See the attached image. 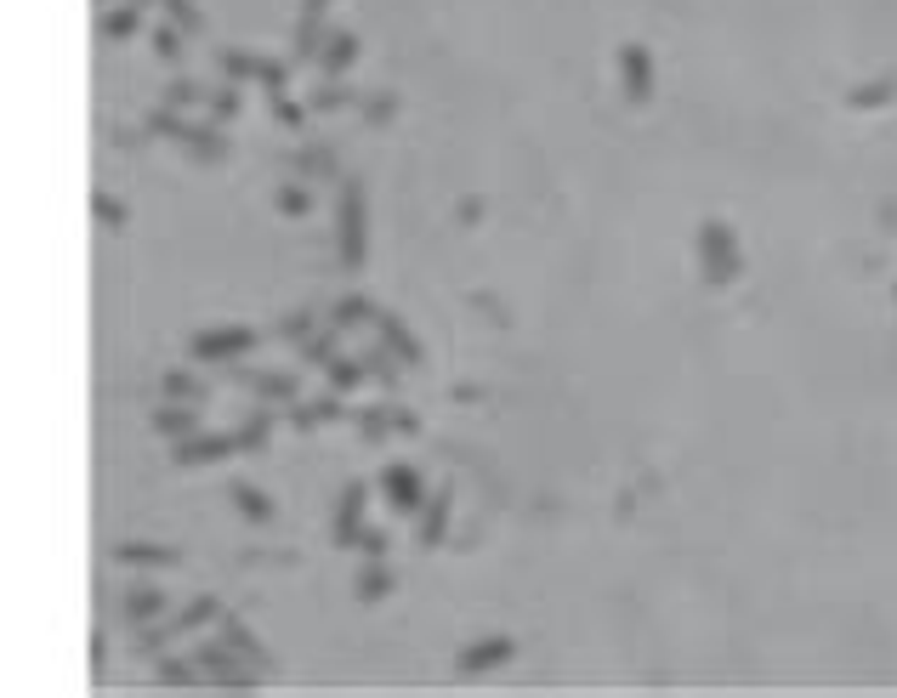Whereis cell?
<instances>
[{
    "label": "cell",
    "mask_w": 897,
    "mask_h": 698,
    "mask_svg": "<svg viewBox=\"0 0 897 698\" xmlns=\"http://www.w3.org/2000/svg\"><path fill=\"white\" fill-rule=\"evenodd\" d=\"M148 142V131H114V148H142Z\"/></svg>",
    "instance_id": "681fc988"
},
{
    "label": "cell",
    "mask_w": 897,
    "mask_h": 698,
    "mask_svg": "<svg viewBox=\"0 0 897 698\" xmlns=\"http://www.w3.org/2000/svg\"><path fill=\"white\" fill-rule=\"evenodd\" d=\"M148 426H154V437H171V443H182V437L199 432V415H194V403H159L154 415H148Z\"/></svg>",
    "instance_id": "603a6c76"
},
{
    "label": "cell",
    "mask_w": 897,
    "mask_h": 698,
    "mask_svg": "<svg viewBox=\"0 0 897 698\" xmlns=\"http://www.w3.org/2000/svg\"><path fill=\"white\" fill-rule=\"evenodd\" d=\"M358 432H364V443H387L398 426H392V398L381 403V409H358Z\"/></svg>",
    "instance_id": "f35d334b"
},
{
    "label": "cell",
    "mask_w": 897,
    "mask_h": 698,
    "mask_svg": "<svg viewBox=\"0 0 897 698\" xmlns=\"http://www.w3.org/2000/svg\"><path fill=\"white\" fill-rule=\"evenodd\" d=\"M165 591H154V585H131V591H120V625L142 630V625H154V619H165Z\"/></svg>",
    "instance_id": "9a60e30c"
},
{
    "label": "cell",
    "mask_w": 897,
    "mask_h": 698,
    "mask_svg": "<svg viewBox=\"0 0 897 698\" xmlns=\"http://www.w3.org/2000/svg\"><path fill=\"white\" fill-rule=\"evenodd\" d=\"M216 630H222V642H228L233 653H239V659H250L256 670H267V676H273V664H267L262 636H250V625L239 619V613H222V619H216Z\"/></svg>",
    "instance_id": "d6986e66"
},
{
    "label": "cell",
    "mask_w": 897,
    "mask_h": 698,
    "mask_svg": "<svg viewBox=\"0 0 897 698\" xmlns=\"http://www.w3.org/2000/svg\"><path fill=\"white\" fill-rule=\"evenodd\" d=\"M228 454H239V437H222V432H194L171 443V466L176 472H199V466H222Z\"/></svg>",
    "instance_id": "8992f818"
},
{
    "label": "cell",
    "mask_w": 897,
    "mask_h": 698,
    "mask_svg": "<svg viewBox=\"0 0 897 698\" xmlns=\"http://www.w3.org/2000/svg\"><path fill=\"white\" fill-rule=\"evenodd\" d=\"M222 613H228V608H222L216 596H194V602H188L182 613H171V619H165V636H171V642H182V636H194V630L216 625Z\"/></svg>",
    "instance_id": "ffe728a7"
},
{
    "label": "cell",
    "mask_w": 897,
    "mask_h": 698,
    "mask_svg": "<svg viewBox=\"0 0 897 698\" xmlns=\"http://www.w3.org/2000/svg\"><path fill=\"white\" fill-rule=\"evenodd\" d=\"M392 591H398V574H392L387 557L358 562V579H352V602H358V608H375V602H387Z\"/></svg>",
    "instance_id": "30bf717a"
},
{
    "label": "cell",
    "mask_w": 897,
    "mask_h": 698,
    "mask_svg": "<svg viewBox=\"0 0 897 698\" xmlns=\"http://www.w3.org/2000/svg\"><path fill=\"white\" fill-rule=\"evenodd\" d=\"M324 12H330V0H301V18H296V63H318L324 52Z\"/></svg>",
    "instance_id": "5bb4252c"
},
{
    "label": "cell",
    "mask_w": 897,
    "mask_h": 698,
    "mask_svg": "<svg viewBox=\"0 0 897 698\" xmlns=\"http://www.w3.org/2000/svg\"><path fill=\"white\" fill-rule=\"evenodd\" d=\"M284 80H290V63H279V57H262V74H256V86H262L267 97H284Z\"/></svg>",
    "instance_id": "ee69618b"
},
{
    "label": "cell",
    "mask_w": 897,
    "mask_h": 698,
    "mask_svg": "<svg viewBox=\"0 0 897 698\" xmlns=\"http://www.w3.org/2000/svg\"><path fill=\"white\" fill-rule=\"evenodd\" d=\"M290 165H296L301 182H307V176H341L330 142H307V148H296V154H290Z\"/></svg>",
    "instance_id": "4316f807"
},
{
    "label": "cell",
    "mask_w": 897,
    "mask_h": 698,
    "mask_svg": "<svg viewBox=\"0 0 897 698\" xmlns=\"http://www.w3.org/2000/svg\"><path fill=\"white\" fill-rule=\"evenodd\" d=\"M352 63H358V35H352V29H330V35H324V52H318V74H324V80H347Z\"/></svg>",
    "instance_id": "2e32d148"
},
{
    "label": "cell",
    "mask_w": 897,
    "mask_h": 698,
    "mask_svg": "<svg viewBox=\"0 0 897 698\" xmlns=\"http://www.w3.org/2000/svg\"><path fill=\"white\" fill-rule=\"evenodd\" d=\"M699 256H704V279H710V290H722V284L739 273V250H733V233H727L722 222L699 227Z\"/></svg>",
    "instance_id": "52a82bcc"
},
{
    "label": "cell",
    "mask_w": 897,
    "mask_h": 698,
    "mask_svg": "<svg viewBox=\"0 0 897 698\" xmlns=\"http://www.w3.org/2000/svg\"><path fill=\"white\" fill-rule=\"evenodd\" d=\"M375 313H381V307H375L370 296H358V290H352V296H341V301L330 307V324H335L341 335H352L358 324H375Z\"/></svg>",
    "instance_id": "d4e9b609"
},
{
    "label": "cell",
    "mask_w": 897,
    "mask_h": 698,
    "mask_svg": "<svg viewBox=\"0 0 897 698\" xmlns=\"http://www.w3.org/2000/svg\"><path fill=\"white\" fill-rule=\"evenodd\" d=\"M194 664L205 670L211 687H256V681H267V670H256L250 659H239L222 636H216V642H199L194 647Z\"/></svg>",
    "instance_id": "7a4b0ae2"
},
{
    "label": "cell",
    "mask_w": 897,
    "mask_h": 698,
    "mask_svg": "<svg viewBox=\"0 0 897 698\" xmlns=\"http://www.w3.org/2000/svg\"><path fill=\"white\" fill-rule=\"evenodd\" d=\"M267 103H273V120H279L284 131H301V125H307V108L301 103H290V97H267Z\"/></svg>",
    "instance_id": "bcb514c9"
},
{
    "label": "cell",
    "mask_w": 897,
    "mask_h": 698,
    "mask_svg": "<svg viewBox=\"0 0 897 698\" xmlns=\"http://www.w3.org/2000/svg\"><path fill=\"white\" fill-rule=\"evenodd\" d=\"M182 148H188V159L194 165H222L228 159V137H222V125H188V137H182Z\"/></svg>",
    "instance_id": "7402d4cb"
},
{
    "label": "cell",
    "mask_w": 897,
    "mask_h": 698,
    "mask_svg": "<svg viewBox=\"0 0 897 698\" xmlns=\"http://www.w3.org/2000/svg\"><path fill=\"white\" fill-rule=\"evenodd\" d=\"M335 420H347V398L341 392H324V398H313V403H290V426L296 432H313V426H335Z\"/></svg>",
    "instance_id": "e0dca14e"
},
{
    "label": "cell",
    "mask_w": 897,
    "mask_h": 698,
    "mask_svg": "<svg viewBox=\"0 0 897 698\" xmlns=\"http://www.w3.org/2000/svg\"><path fill=\"white\" fill-rule=\"evenodd\" d=\"M364 358V369H370V381L387 392V398H398V386H404V364H398V352L392 347H370V352H358Z\"/></svg>",
    "instance_id": "cb8c5ba5"
},
{
    "label": "cell",
    "mask_w": 897,
    "mask_h": 698,
    "mask_svg": "<svg viewBox=\"0 0 897 698\" xmlns=\"http://www.w3.org/2000/svg\"><path fill=\"white\" fill-rule=\"evenodd\" d=\"M182 29H176V23H154V57L159 63H165V69H176V63H182Z\"/></svg>",
    "instance_id": "60d3db41"
},
{
    "label": "cell",
    "mask_w": 897,
    "mask_h": 698,
    "mask_svg": "<svg viewBox=\"0 0 897 698\" xmlns=\"http://www.w3.org/2000/svg\"><path fill=\"white\" fill-rule=\"evenodd\" d=\"M364 375H370V369H364V358H341V352H335L330 364H324V386H330V392H341V398H347L352 386H364Z\"/></svg>",
    "instance_id": "f1b7e54d"
},
{
    "label": "cell",
    "mask_w": 897,
    "mask_h": 698,
    "mask_svg": "<svg viewBox=\"0 0 897 698\" xmlns=\"http://www.w3.org/2000/svg\"><path fill=\"white\" fill-rule=\"evenodd\" d=\"M335 352H341V330L330 324V330H313V335H307V341L296 347V358H301V364H313V369H324Z\"/></svg>",
    "instance_id": "f546056e"
},
{
    "label": "cell",
    "mask_w": 897,
    "mask_h": 698,
    "mask_svg": "<svg viewBox=\"0 0 897 698\" xmlns=\"http://www.w3.org/2000/svg\"><path fill=\"white\" fill-rule=\"evenodd\" d=\"M233 381L245 386L250 398H262V403H284V409H290V403L301 398V381H296V375H284V369H256V375H250V369H239Z\"/></svg>",
    "instance_id": "8fae6325"
},
{
    "label": "cell",
    "mask_w": 897,
    "mask_h": 698,
    "mask_svg": "<svg viewBox=\"0 0 897 698\" xmlns=\"http://www.w3.org/2000/svg\"><path fill=\"white\" fill-rule=\"evenodd\" d=\"M511 653H517V642H511V636H477V642L460 647L455 670H460V676H489V670H500Z\"/></svg>",
    "instance_id": "9c48e42d"
},
{
    "label": "cell",
    "mask_w": 897,
    "mask_h": 698,
    "mask_svg": "<svg viewBox=\"0 0 897 698\" xmlns=\"http://www.w3.org/2000/svg\"><path fill=\"white\" fill-rule=\"evenodd\" d=\"M216 63H222V74H228V80H239V86L262 74V57H256V52H239V46H228V52H216Z\"/></svg>",
    "instance_id": "ab89813d"
},
{
    "label": "cell",
    "mask_w": 897,
    "mask_h": 698,
    "mask_svg": "<svg viewBox=\"0 0 897 698\" xmlns=\"http://www.w3.org/2000/svg\"><path fill=\"white\" fill-rule=\"evenodd\" d=\"M97 6H108V0H97Z\"/></svg>",
    "instance_id": "f5cc1de1"
},
{
    "label": "cell",
    "mask_w": 897,
    "mask_h": 698,
    "mask_svg": "<svg viewBox=\"0 0 897 698\" xmlns=\"http://www.w3.org/2000/svg\"><path fill=\"white\" fill-rule=\"evenodd\" d=\"M256 341H262V335L250 330V324H211V330H194L188 352H194L199 364H228V358L256 352Z\"/></svg>",
    "instance_id": "3957f363"
},
{
    "label": "cell",
    "mask_w": 897,
    "mask_h": 698,
    "mask_svg": "<svg viewBox=\"0 0 897 698\" xmlns=\"http://www.w3.org/2000/svg\"><path fill=\"white\" fill-rule=\"evenodd\" d=\"M142 131H148V137H171V142H182V137H188V120H182L171 103H159V108H148V114H142Z\"/></svg>",
    "instance_id": "d6a6232c"
},
{
    "label": "cell",
    "mask_w": 897,
    "mask_h": 698,
    "mask_svg": "<svg viewBox=\"0 0 897 698\" xmlns=\"http://www.w3.org/2000/svg\"><path fill=\"white\" fill-rule=\"evenodd\" d=\"M273 426H279V420L267 415V409L245 415V420H239V432H233V437H239V454H262L267 443H273Z\"/></svg>",
    "instance_id": "83f0119b"
},
{
    "label": "cell",
    "mask_w": 897,
    "mask_h": 698,
    "mask_svg": "<svg viewBox=\"0 0 897 698\" xmlns=\"http://www.w3.org/2000/svg\"><path fill=\"white\" fill-rule=\"evenodd\" d=\"M91 216H97V222H103L108 233H120V227L131 222V210H125V199H114V193H108V188H97V193H91Z\"/></svg>",
    "instance_id": "74e56055"
},
{
    "label": "cell",
    "mask_w": 897,
    "mask_h": 698,
    "mask_svg": "<svg viewBox=\"0 0 897 698\" xmlns=\"http://www.w3.org/2000/svg\"><path fill=\"white\" fill-rule=\"evenodd\" d=\"M159 12H165V23H176L182 35H205V12H199L194 0H159Z\"/></svg>",
    "instance_id": "8d00e7d4"
},
{
    "label": "cell",
    "mask_w": 897,
    "mask_h": 698,
    "mask_svg": "<svg viewBox=\"0 0 897 698\" xmlns=\"http://www.w3.org/2000/svg\"><path fill=\"white\" fill-rule=\"evenodd\" d=\"M154 681L159 687H194V681H205V670L194 664V653L182 659V653H159L154 659Z\"/></svg>",
    "instance_id": "484cf974"
},
{
    "label": "cell",
    "mask_w": 897,
    "mask_h": 698,
    "mask_svg": "<svg viewBox=\"0 0 897 698\" xmlns=\"http://www.w3.org/2000/svg\"><path fill=\"white\" fill-rule=\"evenodd\" d=\"M313 330H318L313 313H284V318H279V341H290V347H301Z\"/></svg>",
    "instance_id": "f6af8a7d"
},
{
    "label": "cell",
    "mask_w": 897,
    "mask_h": 698,
    "mask_svg": "<svg viewBox=\"0 0 897 698\" xmlns=\"http://www.w3.org/2000/svg\"><path fill=\"white\" fill-rule=\"evenodd\" d=\"M449 506H455V483H438V494L421 506V528H415V545L421 551H438L443 534H449Z\"/></svg>",
    "instance_id": "4fadbf2b"
},
{
    "label": "cell",
    "mask_w": 897,
    "mask_h": 698,
    "mask_svg": "<svg viewBox=\"0 0 897 698\" xmlns=\"http://www.w3.org/2000/svg\"><path fill=\"white\" fill-rule=\"evenodd\" d=\"M364 506H370V483L364 477H352V483H341V494H335V523H330V545L335 551H352V545L364 540Z\"/></svg>",
    "instance_id": "277c9868"
},
{
    "label": "cell",
    "mask_w": 897,
    "mask_h": 698,
    "mask_svg": "<svg viewBox=\"0 0 897 698\" xmlns=\"http://www.w3.org/2000/svg\"><path fill=\"white\" fill-rule=\"evenodd\" d=\"M364 256H370V205H364V182L347 176L335 193V262L358 273Z\"/></svg>",
    "instance_id": "6da1fadb"
},
{
    "label": "cell",
    "mask_w": 897,
    "mask_h": 698,
    "mask_svg": "<svg viewBox=\"0 0 897 698\" xmlns=\"http://www.w3.org/2000/svg\"><path fill=\"white\" fill-rule=\"evenodd\" d=\"M159 392H165V403H199L205 398V386H199L188 369H165V375H159Z\"/></svg>",
    "instance_id": "d590c367"
},
{
    "label": "cell",
    "mask_w": 897,
    "mask_h": 698,
    "mask_svg": "<svg viewBox=\"0 0 897 698\" xmlns=\"http://www.w3.org/2000/svg\"><path fill=\"white\" fill-rule=\"evenodd\" d=\"M159 103H171V108H211V91L199 86L194 74H176L171 86H165V97Z\"/></svg>",
    "instance_id": "836d02e7"
},
{
    "label": "cell",
    "mask_w": 897,
    "mask_h": 698,
    "mask_svg": "<svg viewBox=\"0 0 897 698\" xmlns=\"http://www.w3.org/2000/svg\"><path fill=\"white\" fill-rule=\"evenodd\" d=\"M273 199H279V216H307V210H313V193H307V182H284Z\"/></svg>",
    "instance_id": "b9f144b4"
},
{
    "label": "cell",
    "mask_w": 897,
    "mask_h": 698,
    "mask_svg": "<svg viewBox=\"0 0 897 698\" xmlns=\"http://www.w3.org/2000/svg\"><path fill=\"white\" fill-rule=\"evenodd\" d=\"M358 103H364V97H358L347 80H324V86L307 97V108H318V114H335V108H358Z\"/></svg>",
    "instance_id": "1f68e13d"
},
{
    "label": "cell",
    "mask_w": 897,
    "mask_h": 698,
    "mask_svg": "<svg viewBox=\"0 0 897 698\" xmlns=\"http://www.w3.org/2000/svg\"><path fill=\"white\" fill-rule=\"evenodd\" d=\"M375 489H381V500H387L398 517H415V511L426 506V489H421V472L409 466V460H392V466H381V477H375Z\"/></svg>",
    "instance_id": "5b68a950"
},
{
    "label": "cell",
    "mask_w": 897,
    "mask_h": 698,
    "mask_svg": "<svg viewBox=\"0 0 897 698\" xmlns=\"http://www.w3.org/2000/svg\"><path fill=\"white\" fill-rule=\"evenodd\" d=\"M228 500L239 506V517H245L250 528H267L273 517H279V506H273V494H262L256 483H245V477H233L228 483Z\"/></svg>",
    "instance_id": "44dd1931"
},
{
    "label": "cell",
    "mask_w": 897,
    "mask_h": 698,
    "mask_svg": "<svg viewBox=\"0 0 897 698\" xmlns=\"http://www.w3.org/2000/svg\"><path fill=\"white\" fill-rule=\"evenodd\" d=\"M614 63H619V86H625V103H631V108H648V103H653V52L631 40V46H619Z\"/></svg>",
    "instance_id": "ba28073f"
},
{
    "label": "cell",
    "mask_w": 897,
    "mask_h": 698,
    "mask_svg": "<svg viewBox=\"0 0 897 698\" xmlns=\"http://www.w3.org/2000/svg\"><path fill=\"white\" fill-rule=\"evenodd\" d=\"M370 330H375V341H381V347H392V352H398V364H404V369H421V364H426L421 341L409 335V324H404L398 313H375V324H370Z\"/></svg>",
    "instance_id": "7c38bea8"
},
{
    "label": "cell",
    "mask_w": 897,
    "mask_h": 698,
    "mask_svg": "<svg viewBox=\"0 0 897 698\" xmlns=\"http://www.w3.org/2000/svg\"><path fill=\"white\" fill-rule=\"evenodd\" d=\"M103 653H108V636L97 630V636H91V670H103Z\"/></svg>",
    "instance_id": "f907efd6"
},
{
    "label": "cell",
    "mask_w": 897,
    "mask_h": 698,
    "mask_svg": "<svg viewBox=\"0 0 897 698\" xmlns=\"http://www.w3.org/2000/svg\"><path fill=\"white\" fill-rule=\"evenodd\" d=\"M137 6H142V12H148V6H159V0H137Z\"/></svg>",
    "instance_id": "816d5d0a"
},
{
    "label": "cell",
    "mask_w": 897,
    "mask_h": 698,
    "mask_svg": "<svg viewBox=\"0 0 897 698\" xmlns=\"http://www.w3.org/2000/svg\"><path fill=\"white\" fill-rule=\"evenodd\" d=\"M392 426H398V437H421V415L404 403H392Z\"/></svg>",
    "instance_id": "c3c4849f"
},
{
    "label": "cell",
    "mask_w": 897,
    "mask_h": 698,
    "mask_svg": "<svg viewBox=\"0 0 897 698\" xmlns=\"http://www.w3.org/2000/svg\"><path fill=\"white\" fill-rule=\"evenodd\" d=\"M142 29V6L137 0H120V6H108L103 12V35L108 40H131Z\"/></svg>",
    "instance_id": "4dcf8cb0"
},
{
    "label": "cell",
    "mask_w": 897,
    "mask_h": 698,
    "mask_svg": "<svg viewBox=\"0 0 897 698\" xmlns=\"http://www.w3.org/2000/svg\"><path fill=\"white\" fill-rule=\"evenodd\" d=\"M358 551H364V557H387V551H392L387 528H364V540H358Z\"/></svg>",
    "instance_id": "7dc6e473"
},
{
    "label": "cell",
    "mask_w": 897,
    "mask_h": 698,
    "mask_svg": "<svg viewBox=\"0 0 897 698\" xmlns=\"http://www.w3.org/2000/svg\"><path fill=\"white\" fill-rule=\"evenodd\" d=\"M239 114H245V91H239V80H228L222 91H211V125H222V131H228Z\"/></svg>",
    "instance_id": "e575fe53"
},
{
    "label": "cell",
    "mask_w": 897,
    "mask_h": 698,
    "mask_svg": "<svg viewBox=\"0 0 897 698\" xmlns=\"http://www.w3.org/2000/svg\"><path fill=\"white\" fill-rule=\"evenodd\" d=\"M114 562L120 568H176L182 551L176 545H154V540H120L114 545Z\"/></svg>",
    "instance_id": "ac0fdd59"
},
{
    "label": "cell",
    "mask_w": 897,
    "mask_h": 698,
    "mask_svg": "<svg viewBox=\"0 0 897 698\" xmlns=\"http://www.w3.org/2000/svg\"><path fill=\"white\" fill-rule=\"evenodd\" d=\"M358 108H364V120H370V125H392V120H398V97H392V91H375V97H364Z\"/></svg>",
    "instance_id": "7bdbcfd3"
}]
</instances>
